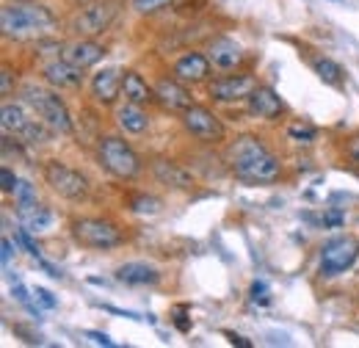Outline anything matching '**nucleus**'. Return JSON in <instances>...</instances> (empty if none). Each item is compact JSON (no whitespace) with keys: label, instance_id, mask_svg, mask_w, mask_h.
I'll return each instance as SVG.
<instances>
[{"label":"nucleus","instance_id":"nucleus-33","mask_svg":"<svg viewBox=\"0 0 359 348\" xmlns=\"http://www.w3.org/2000/svg\"><path fill=\"white\" fill-rule=\"evenodd\" d=\"M287 135H290V138H304V141H313L315 130H313V128H290V130H287Z\"/></svg>","mask_w":359,"mask_h":348},{"label":"nucleus","instance_id":"nucleus-19","mask_svg":"<svg viewBox=\"0 0 359 348\" xmlns=\"http://www.w3.org/2000/svg\"><path fill=\"white\" fill-rule=\"evenodd\" d=\"M152 174L163 182V185H172V188H180V191H188V188H194V174L188 172V169H182L180 163L175 161H169V158H155L152 163Z\"/></svg>","mask_w":359,"mask_h":348},{"label":"nucleus","instance_id":"nucleus-26","mask_svg":"<svg viewBox=\"0 0 359 348\" xmlns=\"http://www.w3.org/2000/svg\"><path fill=\"white\" fill-rule=\"evenodd\" d=\"M11 196H14V205H17V208H28V205H36V202H39L36 185H31L28 180H20L17 188L11 191Z\"/></svg>","mask_w":359,"mask_h":348},{"label":"nucleus","instance_id":"nucleus-28","mask_svg":"<svg viewBox=\"0 0 359 348\" xmlns=\"http://www.w3.org/2000/svg\"><path fill=\"white\" fill-rule=\"evenodd\" d=\"M346 158H348L351 166L359 169V133H354V135L346 141Z\"/></svg>","mask_w":359,"mask_h":348},{"label":"nucleus","instance_id":"nucleus-23","mask_svg":"<svg viewBox=\"0 0 359 348\" xmlns=\"http://www.w3.org/2000/svg\"><path fill=\"white\" fill-rule=\"evenodd\" d=\"M310 67H313V72L326 83V86H343V83H346L343 67H340L337 61L326 58V55H313V58H310Z\"/></svg>","mask_w":359,"mask_h":348},{"label":"nucleus","instance_id":"nucleus-4","mask_svg":"<svg viewBox=\"0 0 359 348\" xmlns=\"http://www.w3.org/2000/svg\"><path fill=\"white\" fill-rule=\"evenodd\" d=\"M97 161H100V166L111 174V177H116L122 182L135 180L141 174V169H144L138 152H135L125 138H119V135H102L100 138V144H97Z\"/></svg>","mask_w":359,"mask_h":348},{"label":"nucleus","instance_id":"nucleus-32","mask_svg":"<svg viewBox=\"0 0 359 348\" xmlns=\"http://www.w3.org/2000/svg\"><path fill=\"white\" fill-rule=\"evenodd\" d=\"M252 302H269V288H266V282H255V285H252Z\"/></svg>","mask_w":359,"mask_h":348},{"label":"nucleus","instance_id":"nucleus-34","mask_svg":"<svg viewBox=\"0 0 359 348\" xmlns=\"http://www.w3.org/2000/svg\"><path fill=\"white\" fill-rule=\"evenodd\" d=\"M86 337H91L97 346H116V343H114L108 335H102V332H86Z\"/></svg>","mask_w":359,"mask_h":348},{"label":"nucleus","instance_id":"nucleus-17","mask_svg":"<svg viewBox=\"0 0 359 348\" xmlns=\"http://www.w3.org/2000/svg\"><path fill=\"white\" fill-rule=\"evenodd\" d=\"M42 78H45V83L55 88H78L83 83V69L72 67L64 58H53L42 67Z\"/></svg>","mask_w":359,"mask_h":348},{"label":"nucleus","instance_id":"nucleus-7","mask_svg":"<svg viewBox=\"0 0 359 348\" xmlns=\"http://www.w3.org/2000/svg\"><path fill=\"white\" fill-rule=\"evenodd\" d=\"M182 128L191 138L202 141V144H219L224 141V122L205 105H191L188 111H182Z\"/></svg>","mask_w":359,"mask_h":348},{"label":"nucleus","instance_id":"nucleus-5","mask_svg":"<svg viewBox=\"0 0 359 348\" xmlns=\"http://www.w3.org/2000/svg\"><path fill=\"white\" fill-rule=\"evenodd\" d=\"M69 229H72L75 243H81L86 249H97V252L116 249L125 241L122 229L108 218H75L69 224Z\"/></svg>","mask_w":359,"mask_h":348},{"label":"nucleus","instance_id":"nucleus-25","mask_svg":"<svg viewBox=\"0 0 359 348\" xmlns=\"http://www.w3.org/2000/svg\"><path fill=\"white\" fill-rule=\"evenodd\" d=\"M128 205H130L133 213H141V216H147V213H158V210L163 208V202L155 199V196H149V194H135V196L128 199Z\"/></svg>","mask_w":359,"mask_h":348},{"label":"nucleus","instance_id":"nucleus-3","mask_svg":"<svg viewBox=\"0 0 359 348\" xmlns=\"http://www.w3.org/2000/svg\"><path fill=\"white\" fill-rule=\"evenodd\" d=\"M20 100L22 105H28L34 111V116H39L47 128L58 135H69L72 133V116L67 102L58 97V91H50L36 83H25L20 88Z\"/></svg>","mask_w":359,"mask_h":348},{"label":"nucleus","instance_id":"nucleus-2","mask_svg":"<svg viewBox=\"0 0 359 348\" xmlns=\"http://www.w3.org/2000/svg\"><path fill=\"white\" fill-rule=\"evenodd\" d=\"M0 28L6 39H34L55 28V17L45 6L34 3H8L0 11Z\"/></svg>","mask_w":359,"mask_h":348},{"label":"nucleus","instance_id":"nucleus-13","mask_svg":"<svg viewBox=\"0 0 359 348\" xmlns=\"http://www.w3.org/2000/svg\"><path fill=\"white\" fill-rule=\"evenodd\" d=\"M208 58H210L213 69H219V72H235L243 64L246 53H243V47L235 42V39L219 36V39H210V44H208Z\"/></svg>","mask_w":359,"mask_h":348},{"label":"nucleus","instance_id":"nucleus-15","mask_svg":"<svg viewBox=\"0 0 359 348\" xmlns=\"http://www.w3.org/2000/svg\"><path fill=\"white\" fill-rule=\"evenodd\" d=\"M122 78L125 72L119 67H105L91 78V97L100 105H114L122 97Z\"/></svg>","mask_w":359,"mask_h":348},{"label":"nucleus","instance_id":"nucleus-8","mask_svg":"<svg viewBox=\"0 0 359 348\" xmlns=\"http://www.w3.org/2000/svg\"><path fill=\"white\" fill-rule=\"evenodd\" d=\"M359 257V243L354 238H332L320 246V274L323 276H337L348 271Z\"/></svg>","mask_w":359,"mask_h":348},{"label":"nucleus","instance_id":"nucleus-12","mask_svg":"<svg viewBox=\"0 0 359 348\" xmlns=\"http://www.w3.org/2000/svg\"><path fill=\"white\" fill-rule=\"evenodd\" d=\"M155 102L161 108L172 111V114H182V111H188L194 105V97H191L188 86L180 83L177 78L172 75V78H161L155 83Z\"/></svg>","mask_w":359,"mask_h":348},{"label":"nucleus","instance_id":"nucleus-6","mask_svg":"<svg viewBox=\"0 0 359 348\" xmlns=\"http://www.w3.org/2000/svg\"><path fill=\"white\" fill-rule=\"evenodd\" d=\"M42 174H45L47 185H50L58 196H64V199H69V202H81V199H86V194H89V180L78 172V169H72V166H67V163H61V161H47Z\"/></svg>","mask_w":359,"mask_h":348},{"label":"nucleus","instance_id":"nucleus-11","mask_svg":"<svg viewBox=\"0 0 359 348\" xmlns=\"http://www.w3.org/2000/svg\"><path fill=\"white\" fill-rule=\"evenodd\" d=\"M210 69H213V64H210L208 53L188 50V53H182L177 61H175L172 75L177 78L180 83H185V86H196V83H208Z\"/></svg>","mask_w":359,"mask_h":348},{"label":"nucleus","instance_id":"nucleus-37","mask_svg":"<svg viewBox=\"0 0 359 348\" xmlns=\"http://www.w3.org/2000/svg\"><path fill=\"white\" fill-rule=\"evenodd\" d=\"M14 3H34V0H14Z\"/></svg>","mask_w":359,"mask_h":348},{"label":"nucleus","instance_id":"nucleus-35","mask_svg":"<svg viewBox=\"0 0 359 348\" xmlns=\"http://www.w3.org/2000/svg\"><path fill=\"white\" fill-rule=\"evenodd\" d=\"M8 262H11V241L3 238V265H8Z\"/></svg>","mask_w":359,"mask_h":348},{"label":"nucleus","instance_id":"nucleus-22","mask_svg":"<svg viewBox=\"0 0 359 348\" xmlns=\"http://www.w3.org/2000/svg\"><path fill=\"white\" fill-rule=\"evenodd\" d=\"M17 216H20V224L25 227V229H31V232H45L50 229V224H53V213H50V208L45 205H28V208H17Z\"/></svg>","mask_w":359,"mask_h":348},{"label":"nucleus","instance_id":"nucleus-36","mask_svg":"<svg viewBox=\"0 0 359 348\" xmlns=\"http://www.w3.org/2000/svg\"><path fill=\"white\" fill-rule=\"evenodd\" d=\"M226 337L232 340V346H243V348L252 346V343H246V340H243V337H238V335H226Z\"/></svg>","mask_w":359,"mask_h":348},{"label":"nucleus","instance_id":"nucleus-18","mask_svg":"<svg viewBox=\"0 0 359 348\" xmlns=\"http://www.w3.org/2000/svg\"><path fill=\"white\" fill-rule=\"evenodd\" d=\"M116 282L128 288H152L161 282V271L149 262H125L116 268Z\"/></svg>","mask_w":359,"mask_h":348},{"label":"nucleus","instance_id":"nucleus-29","mask_svg":"<svg viewBox=\"0 0 359 348\" xmlns=\"http://www.w3.org/2000/svg\"><path fill=\"white\" fill-rule=\"evenodd\" d=\"M0 182H3V194H11L20 180H17V174L11 172L8 166H3V169H0Z\"/></svg>","mask_w":359,"mask_h":348},{"label":"nucleus","instance_id":"nucleus-31","mask_svg":"<svg viewBox=\"0 0 359 348\" xmlns=\"http://www.w3.org/2000/svg\"><path fill=\"white\" fill-rule=\"evenodd\" d=\"M34 296H36V299H39L47 309H55V307H58V302L53 299V293H50V290H45V288H36V290H34Z\"/></svg>","mask_w":359,"mask_h":348},{"label":"nucleus","instance_id":"nucleus-24","mask_svg":"<svg viewBox=\"0 0 359 348\" xmlns=\"http://www.w3.org/2000/svg\"><path fill=\"white\" fill-rule=\"evenodd\" d=\"M3 133L6 135H20V133L28 128V122L34 119V116H28L25 114V108L20 105V102H3Z\"/></svg>","mask_w":359,"mask_h":348},{"label":"nucleus","instance_id":"nucleus-20","mask_svg":"<svg viewBox=\"0 0 359 348\" xmlns=\"http://www.w3.org/2000/svg\"><path fill=\"white\" fill-rule=\"evenodd\" d=\"M116 125L130 135H141V133L149 130V114L144 111V105H135V102H128L116 108Z\"/></svg>","mask_w":359,"mask_h":348},{"label":"nucleus","instance_id":"nucleus-27","mask_svg":"<svg viewBox=\"0 0 359 348\" xmlns=\"http://www.w3.org/2000/svg\"><path fill=\"white\" fill-rule=\"evenodd\" d=\"M169 3L172 0H130V8H133L135 14H155L163 6H169Z\"/></svg>","mask_w":359,"mask_h":348},{"label":"nucleus","instance_id":"nucleus-1","mask_svg":"<svg viewBox=\"0 0 359 348\" xmlns=\"http://www.w3.org/2000/svg\"><path fill=\"white\" fill-rule=\"evenodd\" d=\"M226 163L243 182H273L282 174L279 158L269 149L260 135H238L226 147Z\"/></svg>","mask_w":359,"mask_h":348},{"label":"nucleus","instance_id":"nucleus-14","mask_svg":"<svg viewBox=\"0 0 359 348\" xmlns=\"http://www.w3.org/2000/svg\"><path fill=\"white\" fill-rule=\"evenodd\" d=\"M61 58L69 61L72 67H78V69L86 72V69H91L94 64H100V61L105 58V47L97 44L91 36H81V39H75V42L64 44Z\"/></svg>","mask_w":359,"mask_h":348},{"label":"nucleus","instance_id":"nucleus-30","mask_svg":"<svg viewBox=\"0 0 359 348\" xmlns=\"http://www.w3.org/2000/svg\"><path fill=\"white\" fill-rule=\"evenodd\" d=\"M14 91V83H11V69L8 67H3V75H0V94L3 97H8Z\"/></svg>","mask_w":359,"mask_h":348},{"label":"nucleus","instance_id":"nucleus-21","mask_svg":"<svg viewBox=\"0 0 359 348\" xmlns=\"http://www.w3.org/2000/svg\"><path fill=\"white\" fill-rule=\"evenodd\" d=\"M122 97L135 105H149L155 102V86H149L135 69H128L122 78Z\"/></svg>","mask_w":359,"mask_h":348},{"label":"nucleus","instance_id":"nucleus-9","mask_svg":"<svg viewBox=\"0 0 359 348\" xmlns=\"http://www.w3.org/2000/svg\"><path fill=\"white\" fill-rule=\"evenodd\" d=\"M260 86L255 75L249 72H235V75H222L216 81L208 83V97L213 102H246L249 94Z\"/></svg>","mask_w":359,"mask_h":348},{"label":"nucleus","instance_id":"nucleus-16","mask_svg":"<svg viewBox=\"0 0 359 348\" xmlns=\"http://www.w3.org/2000/svg\"><path fill=\"white\" fill-rule=\"evenodd\" d=\"M246 111H249L255 119L273 122V119L285 111V102H282V97L271 86H257L249 94V100H246Z\"/></svg>","mask_w":359,"mask_h":348},{"label":"nucleus","instance_id":"nucleus-10","mask_svg":"<svg viewBox=\"0 0 359 348\" xmlns=\"http://www.w3.org/2000/svg\"><path fill=\"white\" fill-rule=\"evenodd\" d=\"M116 11H119V8H116V3H111V0L91 3V6L78 11V17H75V31H78L81 36H97V34L108 31V25L114 22Z\"/></svg>","mask_w":359,"mask_h":348}]
</instances>
